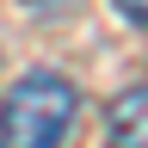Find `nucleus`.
<instances>
[{"mask_svg":"<svg viewBox=\"0 0 148 148\" xmlns=\"http://www.w3.org/2000/svg\"><path fill=\"white\" fill-rule=\"evenodd\" d=\"M74 111H80L74 80H62L56 68H37L12 80V92L0 99V148H62Z\"/></svg>","mask_w":148,"mask_h":148,"instance_id":"f257e3e1","label":"nucleus"},{"mask_svg":"<svg viewBox=\"0 0 148 148\" xmlns=\"http://www.w3.org/2000/svg\"><path fill=\"white\" fill-rule=\"evenodd\" d=\"M105 148H148V86H130L105 111Z\"/></svg>","mask_w":148,"mask_h":148,"instance_id":"f03ea898","label":"nucleus"},{"mask_svg":"<svg viewBox=\"0 0 148 148\" xmlns=\"http://www.w3.org/2000/svg\"><path fill=\"white\" fill-rule=\"evenodd\" d=\"M117 12H123V18H136V25H148V0H117Z\"/></svg>","mask_w":148,"mask_h":148,"instance_id":"7ed1b4c3","label":"nucleus"}]
</instances>
